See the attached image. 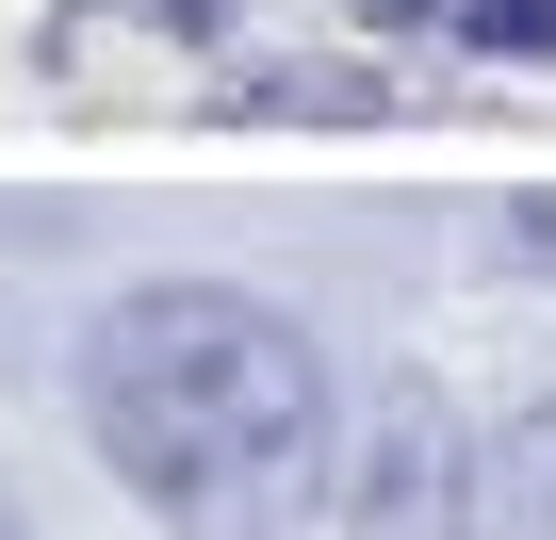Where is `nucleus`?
<instances>
[{"label": "nucleus", "instance_id": "7ed1b4c3", "mask_svg": "<svg viewBox=\"0 0 556 540\" xmlns=\"http://www.w3.org/2000/svg\"><path fill=\"white\" fill-rule=\"evenodd\" d=\"M213 115H245V131H393L409 99H393L377 66H295V50H278V66H229Z\"/></svg>", "mask_w": 556, "mask_h": 540}, {"label": "nucleus", "instance_id": "20e7f679", "mask_svg": "<svg viewBox=\"0 0 556 540\" xmlns=\"http://www.w3.org/2000/svg\"><path fill=\"white\" fill-rule=\"evenodd\" d=\"M475 540H556V393H523L475 442Z\"/></svg>", "mask_w": 556, "mask_h": 540}, {"label": "nucleus", "instance_id": "0eeeda50", "mask_svg": "<svg viewBox=\"0 0 556 540\" xmlns=\"http://www.w3.org/2000/svg\"><path fill=\"white\" fill-rule=\"evenodd\" d=\"M361 17H377V34H409V17H442V0H361Z\"/></svg>", "mask_w": 556, "mask_h": 540}, {"label": "nucleus", "instance_id": "f03ea898", "mask_svg": "<svg viewBox=\"0 0 556 540\" xmlns=\"http://www.w3.org/2000/svg\"><path fill=\"white\" fill-rule=\"evenodd\" d=\"M475 442L442 377H393L361 410V459H344V540H475Z\"/></svg>", "mask_w": 556, "mask_h": 540}, {"label": "nucleus", "instance_id": "6e6552de", "mask_svg": "<svg viewBox=\"0 0 556 540\" xmlns=\"http://www.w3.org/2000/svg\"><path fill=\"white\" fill-rule=\"evenodd\" d=\"M0 540H34V524H17V491H0Z\"/></svg>", "mask_w": 556, "mask_h": 540}, {"label": "nucleus", "instance_id": "39448f33", "mask_svg": "<svg viewBox=\"0 0 556 540\" xmlns=\"http://www.w3.org/2000/svg\"><path fill=\"white\" fill-rule=\"evenodd\" d=\"M458 17V50H491V66H556V0H442Z\"/></svg>", "mask_w": 556, "mask_h": 540}, {"label": "nucleus", "instance_id": "423d86ee", "mask_svg": "<svg viewBox=\"0 0 556 540\" xmlns=\"http://www.w3.org/2000/svg\"><path fill=\"white\" fill-rule=\"evenodd\" d=\"M491 262H507V279H556V197H507L491 213Z\"/></svg>", "mask_w": 556, "mask_h": 540}, {"label": "nucleus", "instance_id": "f257e3e1", "mask_svg": "<svg viewBox=\"0 0 556 540\" xmlns=\"http://www.w3.org/2000/svg\"><path fill=\"white\" fill-rule=\"evenodd\" d=\"M83 442L164 540H295L328 459V344L245 279H131L83 328Z\"/></svg>", "mask_w": 556, "mask_h": 540}]
</instances>
